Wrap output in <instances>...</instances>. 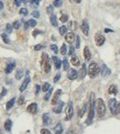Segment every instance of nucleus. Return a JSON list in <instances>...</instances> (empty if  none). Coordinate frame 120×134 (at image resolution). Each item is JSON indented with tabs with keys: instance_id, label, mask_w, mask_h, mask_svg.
I'll list each match as a JSON object with an SVG mask.
<instances>
[{
	"instance_id": "obj_1",
	"label": "nucleus",
	"mask_w": 120,
	"mask_h": 134,
	"mask_svg": "<svg viewBox=\"0 0 120 134\" xmlns=\"http://www.w3.org/2000/svg\"><path fill=\"white\" fill-rule=\"evenodd\" d=\"M90 107H89V114H88V117L87 120L86 121V123L87 125H91L94 119V116H95V107H96V101H95V94L94 93H91L90 95Z\"/></svg>"
},
{
	"instance_id": "obj_2",
	"label": "nucleus",
	"mask_w": 120,
	"mask_h": 134,
	"mask_svg": "<svg viewBox=\"0 0 120 134\" xmlns=\"http://www.w3.org/2000/svg\"><path fill=\"white\" fill-rule=\"evenodd\" d=\"M96 109L97 111V116L99 118H102L106 114V105L102 99H97L96 101Z\"/></svg>"
},
{
	"instance_id": "obj_3",
	"label": "nucleus",
	"mask_w": 120,
	"mask_h": 134,
	"mask_svg": "<svg viewBox=\"0 0 120 134\" xmlns=\"http://www.w3.org/2000/svg\"><path fill=\"white\" fill-rule=\"evenodd\" d=\"M101 71V68L98 66L97 63H91L90 65H89V68H88V74L90 76L91 79H93L95 77L98 75V74Z\"/></svg>"
},
{
	"instance_id": "obj_4",
	"label": "nucleus",
	"mask_w": 120,
	"mask_h": 134,
	"mask_svg": "<svg viewBox=\"0 0 120 134\" xmlns=\"http://www.w3.org/2000/svg\"><path fill=\"white\" fill-rule=\"evenodd\" d=\"M41 66L43 67L44 72L48 74L51 71V63H50L49 57L48 55V53L43 52L41 55Z\"/></svg>"
},
{
	"instance_id": "obj_5",
	"label": "nucleus",
	"mask_w": 120,
	"mask_h": 134,
	"mask_svg": "<svg viewBox=\"0 0 120 134\" xmlns=\"http://www.w3.org/2000/svg\"><path fill=\"white\" fill-rule=\"evenodd\" d=\"M108 105H109V109L112 115H113V116L118 115V102L116 100V99H111L108 101Z\"/></svg>"
},
{
	"instance_id": "obj_6",
	"label": "nucleus",
	"mask_w": 120,
	"mask_h": 134,
	"mask_svg": "<svg viewBox=\"0 0 120 134\" xmlns=\"http://www.w3.org/2000/svg\"><path fill=\"white\" fill-rule=\"evenodd\" d=\"M106 38L101 32H96L95 35V42L97 47H101L105 43Z\"/></svg>"
},
{
	"instance_id": "obj_7",
	"label": "nucleus",
	"mask_w": 120,
	"mask_h": 134,
	"mask_svg": "<svg viewBox=\"0 0 120 134\" xmlns=\"http://www.w3.org/2000/svg\"><path fill=\"white\" fill-rule=\"evenodd\" d=\"M65 113H66V118L65 120H70L73 115H74V108H73V103L72 102H69L67 107H66V110H65Z\"/></svg>"
},
{
	"instance_id": "obj_8",
	"label": "nucleus",
	"mask_w": 120,
	"mask_h": 134,
	"mask_svg": "<svg viewBox=\"0 0 120 134\" xmlns=\"http://www.w3.org/2000/svg\"><path fill=\"white\" fill-rule=\"evenodd\" d=\"M30 82V76H29V72H26V75H25V80L23 81V83H22V85H21V86H20V92H23L24 91L26 88H27V86H28V85H29V83Z\"/></svg>"
},
{
	"instance_id": "obj_9",
	"label": "nucleus",
	"mask_w": 120,
	"mask_h": 134,
	"mask_svg": "<svg viewBox=\"0 0 120 134\" xmlns=\"http://www.w3.org/2000/svg\"><path fill=\"white\" fill-rule=\"evenodd\" d=\"M64 105V102H63V101H59V102H58L57 104H56V106L53 109V112H54V113H56V114H59V113H61L62 110H63Z\"/></svg>"
},
{
	"instance_id": "obj_10",
	"label": "nucleus",
	"mask_w": 120,
	"mask_h": 134,
	"mask_svg": "<svg viewBox=\"0 0 120 134\" xmlns=\"http://www.w3.org/2000/svg\"><path fill=\"white\" fill-rule=\"evenodd\" d=\"M80 28H81V30H82V32L84 33V35H86V36L89 35V30H90V27H89V25L86 20H83Z\"/></svg>"
},
{
	"instance_id": "obj_11",
	"label": "nucleus",
	"mask_w": 120,
	"mask_h": 134,
	"mask_svg": "<svg viewBox=\"0 0 120 134\" xmlns=\"http://www.w3.org/2000/svg\"><path fill=\"white\" fill-rule=\"evenodd\" d=\"M62 94V90H58L56 92H55V94H54V95L53 96V99H52V105H55L58 102H59V97H60V95Z\"/></svg>"
},
{
	"instance_id": "obj_12",
	"label": "nucleus",
	"mask_w": 120,
	"mask_h": 134,
	"mask_svg": "<svg viewBox=\"0 0 120 134\" xmlns=\"http://www.w3.org/2000/svg\"><path fill=\"white\" fill-rule=\"evenodd\" d=\"M37 104L36 103H32L27 107V111L30 114H36L37 112Z\"/></svg>"
},
{
	"instance_id": "obj_13",
	"label": "nucleus",
	"mask_w": 120,
	"mask_h": 134,
	"mask_svg": "<svg viewBox=\"0 0 120 134\" xmlns=\"http://www.w3.org/2000/svg\"><path fill=\"white\" fill-rule=\"evenodd\" d=\"M68 78L70 80H75L78 78V72L75 69H69L68 72Z\"/></svg>"
},
{
	"instance_id": "obj_14",
	"label": "nucleus",
	"mask_w": 120,
	"mask_h": 134,
	"mask_svg": "<svg viewBox=\"0 0 120 134\" xmlns=\"http://www.w3.org/2000/svg\"><path fill=\"white\" fill-rule=\"evenodd\" d=\"M101 74L103 76V77H106V76H108L111 74V70L108 68L105 64H103L102 68H101Z\"/></svg>"
},
{
	"instance_id": "obj_15",
	"label": "nucleus",
	"mask_w": 120,
	"mask_h": 134,
	"mask_svg": "<svg viewBox=\"0 0 120 134\" xmlns=\"http://www.w3.org/2000/svg\"><path fill=\"white\" fill-rule=\"evenodd\" d=\"M75 36L73 32L68 33L66 36H65V41H66V42H68L69 44H72L74 41H75Z\"/></svg>"
},
{
	"instance_id": "obj_16",
	"label": "nucleus",
	"mask_w": 120,
	"mask_h": 134,
	"mask_svg": "<svg viewBox=\"0 0 120 134\" xmlns=\"http://www.w3.org/2000/svg\"><path fill=\"white\" fill-rule=\"evenodd\" d=\"M42 121H43L44 126H48L51 123V117H50L48 113H44L42 115Z\"/></svg>"
},
{
	"instance_id": "obj_17",
	"label": "nucleus",
	"mask_w": 120,
	"mask_h": 134,
	"mask_svg": "<svg viewBox=\"0 0 120 134\" xmlns=\"http://www.w3.org/2000/svg\"><path fill=\"white\" fill-rule=\"evenodd\" d=\"M84 57H85V59H86V61H90L91 58V53L90 52V50H89L88 47H85L84 48Z\"/></svg>"
},
{
	"instance_id": "obj_18",
	"label": "nucleus",
	"mask_w": 120,
	"mask_h": 134,
	"mask_svg": "<svg viewBox=\"0 0 120 134\" xmlns=\"http://www.w3.org/2000/svg\"><path fill=\"white\" fill-rule=\"evenodd\" d=\"M53 60L54 65H55L56 69H60L61 65H62V62H61V60L59 58V57H57L56 56H53Z\"/></svg>"
},
{
	"instance_id": "obj_19",
	"label": "nucleus",
	"mask_w": 120,
	"mask_h": 134,
	"mask_svg": "<svg viewBox=\"0 0 120 134\" xmlns=\"http://www.w3.org/2000/svg\"><path fill=\"white\" fill-rule=\"evenodd\" d=\"M118 87H117V85H112L109 87V89H108V93H109L110 94L115 95V94H118Z\"/></svg>"
},
{
	"instance_id": "obj_20",
	"label": "nucleus",
	"mask_w": 120,
	"mask_h": 134,
	"mask_svg": "<svg viewBox=\"0 0 120 134\" xmlns=\"http://www.w3.org/2000/svg\"><path fill=\"white\" fill-rule=\"evenodd\" d=\"M15 66H16V63H15V62H13V63H9V64L7 66V68H6V69H5V72H6L7 74H10V72H12V71L14 69Z\"/></svg>"
},
{
	"instance_id": "obj_21",
	"label": "nucleus",
	"mask_w": 120,
	"mask_h": 134,
	"mask_svg": "<svg viewBox=\"0 0 120 134\" xmlns=\"http://www.w3.org/2000/svg\"><path fill=\"white\" fill-rule=\"evenodd\" d=\"M86 65L83 63L82 64V68H81V69L80 70V79H84L86 77Z\"/></svg>"
},
{
	"instance_id": "obj_22",
	"label": "nucleus",
	"mask_w": 120,
	"mask_h": 134,
	"mask_svg": "<svg viewBox=\"0 0 120 134\" xmlns=\"http://www.w3.org/2000/svg\"><path fill=\"white\" fill-rule=\"evenodd\" d=\"M63 131H64L63 127H62V124L59 122V123H58L55 126V127H54V132H55V134H62L63 133Z\"/></svg>"
},
{
	"instance_id": "obj_23",
	"label": "nucleus",
	"mask_w": 120,
	"mask_h": 134,
	"mask_svg": "<svg viewBox=\"0 0 120 134\" xmlns=\"http://www.w3.org/2000/svg\"><path fill=\"white\" fill-rule=\"evenodd\" d=\"M70 62H71L72 65H74V66H76V67H78L80 65V59L78 58V57H76V56H73L71 57Z\"/></svg>"
},
{
	"instance_id": "obj_24",
	"label": "nucleus",
	"mask_w": 120,
	"mask_h": 134,
	"mask_svg": "<svg viewBox=\"0 0 120 134\" xmlns=\"http://www.w3.org/2000/svg\"><path fill=\"white\" fill-rule=\"evenodd\" d=\"M12 121H11V120H7L5 121L4 123V128L6 131H11V128H12Z\"/></svg>"
},
{
	"instance_id": "obj_25",
	"label": "nucleus",
	"mask_w": 120,
	"mask_h": 134,
	"mask_svg": "<svg viewBox=\"0 0 120 134\" xmlns=\"http://www.w3.org/2000/svg\"><path fill=\"white\" fill-rule=\"evenodd\" d=\"M86 108H87V105L86 104H85L82 107H81V109L79 110V112H78V115H79V117H82L85 113H86Z\"/></svg>"
},
{
	"instance_id": "obj_26",
	"label": "nucleus",
	"mask_w": 120,
	"mask_h": 134,
	"mask_svg": "<svg viewBox=\"0 0 120 134\" xmlns=\"http://www.w3.org/2000/svg\"><path fill=\"white\" fill-rule=\"evenodd\" d=\"M69 27L71 30H77V27H78V25H77V22L76 21H70L69 24Z\"/></svg>"
},
{
	"instance_id": "obj_27",
	"label": "nucleus",
	"mask_w": 120,
	"mask_h": 134,
	"mask_svg": "<svg viewBox=\"0 0 120 134\" xmlns=\"http://www.w3.org/2000/svg\"><path fill=\"white\" fill-rule=\"evenodd\" d=\"M14 102H15V98H12V99H11L7 103V105H6V110H10L11 108H12L14 104Z\"/></svg>"
},
{
	"instance_id": "obj_28",
	"label": "nucleus",
	"mask_w": 120,
	"mask_h": 134,
	"mask_svg": "<svg viewBox=\"0 0 120 134\" xmlns=\"http://www.w3.org/2000/svg\"><path fill=\"white\" fill-rule=\"evenodd\" d=\"M50 21H51V24L53 26H58L57 17H56L55 14H51V17H50Z\"/></svg>"
},
{
	"instance_id": "obj_29",
	"label": "nucleus",
	"mask_w": 120,
	"mask_h": 134,
	"mask_svg": "<svg viewBox=\"0 0 120 134\" xmlns=\"http://www.w3.org/2000/svg\"><path fill=\"white\" fill-rule=\"evenodd\" d=\"M63 65H64V70H68L69 68V62H68V59L66 57H64V60H63Z\"/></svg>"
},
{
	"instance_id": "obj_30",
	"label": "nucleus",
	"mask_w": 120,
	"mask_h": 134,
	"mask_svg": "<svg viewBox=\"0 0 120 134\" xmlns=\"http://www.w3.org/2000/svg\"><path fill=\"white\" fill-rule=\"evenodd\" d=\"M51 86H50V85L48 83H44V85H42V87H41V90L43 91V92H47V91H48L51 88H50Z\"/></svg>"
},
{
	"instance_id": "obj_31",
	"label": "nucleus",
	"mask_w": 120,
	"mask_h": 134,
	"mask_svg": "<svg viewBox=\"0 0 120 134\" xmlns=\"http://www.w3.org/2000/svg\"><path fill=\"white\" fill-rule=\"evenodd\" d=\"M23 76V71L21 69H19L16 72V74H15V79L17 80H20Z\"/></svg>"
},
{
	"instance_id": "obj_32",
	"label": "nucleus",
	"mask_w": 120,
	"mask_h": 134,
	"mask_svg": "<svg viewBox=\"0 0 120 134\" xmlns=\"http://www.w3.org/2000/svg\"><path fill=\"white\" fill-rule=\"evenodd\" d=\"M67 30H68V29H67L66 26H64V25L61 26V27L59 28V33H60V35H61V36H64V34H66Z\"/></svg>"
},
{
	"instance_id": "obj_33",
	"label": "nucleus",
	"mask_w": 120,
	"mask_h": 134,
	"mask_svg": "<svg viewBox=\"0 0 120 134\" xmlns=\"http://www.w3.org/2000/svg\"><path fill=\"white\" fill-rule=\"evenodd\" d=\"M60 52H61L62 55H65V54H66V52H67V47H66V45H65V44L62 45Z\"/></svg>"
},
{
	"instance_id": "obj_34",
	"label": "nucleus",
	"mask_w": 120,
	"mask_h": 134,
	"mask_svg": "<svg viewBox=\"0 0 120 134\" xmlns=\"http://www.w3.org/2000/svg\"><path fill=\"white\" fill-rule=\"evenodd\" d=\"M62 4H63V1L62 0H54L53 1V6H55L57 8L60 7Z\"/></svg>"
},
{
	"instance_id": "obj_35",
	"label": "nucleus",
	"mask_w": 120,
	"mask_h": 134,
	"mask_svg": "<svg viewBox=\"0 0 120 134\" xmlns=\"http://www.w3.org/2000/svg\"><path fill=\"white\" fill-rule=\"evenodd\" d=\"M1 37H2V39L3 40V42H4V43H6V44H9V38H8L6 34H4V33L2 34Z\"/></svg>"
},
{
	"instance_id": "obj_36",
	"label": "nucleus",
	"mask_w": 120,
	"mask_h": 134,
	"mask_svg": "<svg viewBox=\"0 0 120 134\" xmlns=\"http://www.w3.org/2000/svg\"><path fill=\"white\" fill-rule=\"evenodd\" d=\"M27 23H28L29 26H30V27H35V26H36V24H37L36 21L35 20H32H32H29V21Z\"/></svg>"
},
{
	"instance_id": "obj_37",
	"label": "nucleus",
	"mask_w": 120,
	"mask_h": 134,
	"mask_svg": "<svg viewBox=\"0 0 120 134\" xmlns=\"http://www.w3.org/2000/svg\"><path fill=\"white\" fill-rule=\"evenodd\" d=\"M69 20V17H68V15L67 14H63L62 16L60 17V21L62 23H65V22H67Z\"/></svg>"
},
{
	"instance_id": "obj_38",
	"label": "nucleus",
	"mask_w": 120,
	"mask_h": 134,
	"mask_svg": "<svg viewBox=\"0 0 120 134\" xmlns=\"http://www.w3.org/2000/svg\"><path fill=\"white\" fill-rule=\"evenodd\" d=\"M52 92H53V89H50V90H48V92L47 94H46V95H45V96H44V99H45V100H48V99H49V98L51 97Z\"/></svg>"
},
{
	"instance_id": "obj_39",
	"label": "nucleus",
	"mask_w": 120,
	"mask_h": 134,
	"mask_svg": "<svg viewBox=\"0 0 120 134\" xmlns=\"http://www.w3.org/2000/svg\"><path fill=\"white\" fill-rule=\"evenodd\" d=\"M25 103V96H20V98H19V99H18V101H17V104L19 105H23Z\"/></svg>"
},
{
	"instance_id": "obj_40",
	"label": "nucleus",
	"mask_w": 120,
	"mask_h": 134,
	"mask_svg": "<svg viewBox=\"0 0 120 134\" xmlns=\"http://www.w3.org/2000/svg\"><path fill=\"white\" fill-rule=\"evenodd\" d=\"M13 27H14L15 30L20 29V21H14V22L13 23Z\"/></svg>"
},
{
	"instance_id": "obj_41",
	"label": "nucleus",
	"mask_w": 120,
	"mask_h": 134,
	"mask_svg": "<svg viewBox=\"0 0 120 134\" xmlns=\"http://www.w3.org/2000/svg\"><path fill=\"white\" fill-rule=\"evenodd\" d=\"M50 48L52 49V51H53V52L55 53V54H57V53L59 52V50H58V47H57L56 45H54V44L51 45V46H50Z\"/></svg>"
},
{
	"instance_id": "obj_42",
	"label": "nucleus",
	"mask_w": 120,
	"mask_h": 134,
	"mask_svg": "<svg viewBox=\"0 0 120 134\" xmlns=\"http://www.w3.org/2000/svg\"><path fill=\"white\" fill-rule=\"evenodd\" d=\"M53 5H49L47 8V13L48 14H53Z\"/></svg>"
},
{
	"instance_id": "obj_43",
	"label": "nucleus",
	"mask_w": 120,
	"mask_h": 134,
	"mask_svg": "<svg viewBox=\"0 0 120 134\" xmlns=\"http://www.w3.org/2000/svg\"><path fill=\"white\" fill-rule=\"evenodd\" d=\"M20 14L22 15H27L28 14V10L25 9V8H22V9H20Z\"/></svg>"
},
{
	"instance_id": "obj_44",
	"label": "nucleus",
	"mask_w": 120,
	"mask_h": 134,
	"mask_svg": "<svg viewBox=\"0 0 120 134\" xmlns=\"http://www.w3.org/2000/svg\"><path fill=\"white\" fill-rule=\"evenodd\" d=\"M32 14L34 18H39L40 17V13H39V11H37V10H34Z\"/></svg>"
},
{
	"instance_id": "obj_45",
	"label": "nucleus",
	"mask_w": 120,
	"mask_h": 134,
	"mask_svg": "<svg viewBox=\"0 0 120 134\" xmlns=\"http://www.w3.org/2000/svg\"><path fill=\"white\" fill-rule=\"evenodd\" d=\"M6 31L8 33H11L12 32V25L10 24H7L6 25Z\"/></svg>"
},
{
	"instance_id": "obj_46",
	"label": "nucleus",
	"mask_w": 120,
	"mask_h": 134,
	"mask_svg": "<svg viewBox=\"0 0 120 134\" xmlns=\"http://www.w3.org/2000/svg\"><path fill=\"white\" fill-rule=\"evenodd\" d=\"M41 134H52V132H50L48 129H46V128H42L41 130Z\"/></svg>"
},
{
	"instance_id": "obj_47",
	"label": "nucleus",
	"mask_w": 120,
	"mask_h": 134,
	"mask_svg": "<svg viewBox=\"0 0 120 134\" xmlns=\"http://www.w3.org/2000/svg\"><path fill=\"white\" fill-rule=\"evenodd\" d=\"M7 94V90L5 89V88H3L1 94H0V99H2L3 96H5V94Z\"/></svg>"
},
{
	"instance_id": "obj_48",
	"label": "nucleus",
	"mask_w": 120,
	"mask_h": 134,
	"mask_svg": "<svg viewBox=\"0 0 120 134\" xmlns=\"http://www.w3.org/2000/svg\"><path fill=\"white\" fill-rule=\"evenodd\" d=\"M80 36H76V48L77 49L80 48Z\"/></svg>"
},
{
	"instance_id": "obj_49",
	"label": "nucleus",
	"mask_w": 120,
	"mask_h": 134,
	"mask_svg": "<svg viewBox=\"0 0 120 134\" xmlns=\"http://www.w3.org/2000/svg\"><path fill=\"white\" fill-rule=\"evenodd\" d=\"M42 33V31H41V30H35L34 31L32 32V36H34V37H36L38 34H41Z\"/></svg>"
},
{
	"instance_id": "obj_50",
	"label": "nucleus",
	"mask_w": 120,
	"mask_h": 134,
	"mask_svg": "<svg viewBox=\"0 0 120 134\" xmlns=\"http://www.w3.org/2000/svg\"><path fill=\"white\" fill-rule=\"evenodd\" d=\"M60 78H61V74H58L55 76V77H54V79H53V82H54V83H57V82L60 79Z\"/></svg>"
},
{
	"instance_id": "obj_51",
	"label": "nucleus",
	"mask_w": 120,
	"mask_h": 134,
	"mask_svg": "<svg viewBox=\"0 0 120 134\" xmlns=\"http://www.w3.org/2000/svg\"><path fill=\"white\" fill-rule=\"evenodd\" d=\"M43 48V47H42L41 45H36V46H35V47H34V49L36 50V51H39V50H41V49H42Z\"/></svg>"
},
{
	"instance_id": "obj_52",
	"label": "nucleus",
	"mask_w": 120,
	"mask_h": 134,
	"mask_svg": "<svg viewBox=\"0 0 120 134\" xmlns=\"http://www.w3.org/2000/svg\"><path fill=\"white\" fill-rule=\"evenodd\" d=\"M74 52H75V47H72V46H71V47H69V55H72L73 54V53Z\"/></svg>"
},
{
	"instance_id": "obj_53",
	"label": "nucleus",
	"mask_w": 120,
	"mask_h": 134,
	"mask_svg": "<svg viewBox=\"0 0 120 134\" xmlns=\"http://www.w3.org/2000/svg\"><path fill=\"white\" fill-rule=\"evenodd\" d=\"M14 1L15 5H16V6H20L21 2H22V0H14Z\"/></svg>"
},
{
	"instance_id": "obj_54",
	"label": "nucleus",
	"mask_w": 120,
	"mask_h": 134,
	"mask_svg": "<svg viewBox=\"0 0 120 134\" xmlns=\"http://www.w3.org/2000/svg\"><path fill=\"white\" fill-rule=\"evenodd\" d=\"M36 94H39V92H40V90H41L40 85H36Z\"/></svg>"
},
{
	"instance_id": "obj_55",
	"label": "nucleus",
	"mask_w": 120,
	"mask_h": 134,
	"mask_svg": "<svg viewBox=\"0 0 120 134\" xmlns=\"http://www.w3.org/2000/svg\"><path fill=\"white\" fill-rule=\"evenodd\" d=\"M104 31H105L106 33H109V32H113V30H110V29L106 28L105 30H104Z\"/></svg>"
},
{
	"instance_id": "obj_56",
	"label": "nucleus",
	"mask_w": 120,
	"mask_h": 134,
	"mask_svg": "<svg viewBox=\"0 0 120 134\" xmlns=\"http://www.w3.org/2000/svg\"><path fill=\"white\" fill-rule=\"evenodd\" d=\"M40 1H41V0H32V2H33L36 5H38V4H39Z\"/></svg>"
},
{
	"instance_id": "obj_57",
	"label": "nucleus",
	"mask_w": 120,
	"mask_h": 134,
	"mask_svg": "<svg viewBox=\"0 0 120 134\" xmlns=\"http://www.w3.org/2000/svg\"><path fill=\"white\" fill-rule=\"evenodd\" d=\"M3 9V3L2 1H0V10H2Z\"/></svg>"
},
{
	"instance_id": "obj_58",
	"label": "nucleus",
	"mask_w": 120,
	"mask_h": 134,
	"mask_svg": "<svg viewBox=\"0 0 120 134\" xmlns=\"http://www.w3.org/2000/svg\"><path fill=\"white\" fill-rule=\"evenodd\" d=\"M120 113V102L118 103V114Z\"/></svg>"
},
{
	"instance_id": "obj_59",
	"label": "nucleus",
	"mask_w": 120,
	"mask_h": 134,
	"mask_svg": "<svg viewBox=\"0 0 120 134\" xmlns=\"http://www.w3.org/2000/svg\"><path fill=\"white\" fill-rule=\"evenodd\" d=\"M73 1H75V2L77 3H80L81 2V0H73Z\"/></svg>"
},
{
	"instance_id": "obj_60",
	"label": "nucleus",
	"mask_w": 120,
	"mask_h": 134,
	"mask_svg": "<svg viewBox=\"0 0 120 134\" xmlns=\"http://www.w3.org/2000/svg\"><path fill=\"white\" fill-rule=\"evenodd\" d=\"M119 53H120V49H119Z\"/></svg>"
}]
</instances>
